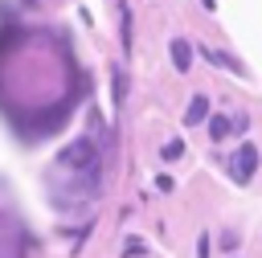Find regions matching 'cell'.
Returning a JSON list of instances; mask_svg holds the SVG:
<instances>
[{
    "instance_id": "1",
    "label": "cell",
    "mask_w": 262,
    "mask_h": 258,
    "mask_svg": "<svg viewBox=\"0 0 262 258\" xmlns=\"http://www.w3.org/2000/svg\"><path fill=\"white\" fill-rule=\"evenodd\" d=\"M66 168H98V152H94V143L90 139H78V143H70L61 156H57Z\"/></svg>"
},
{
    "instance_id": "2",
    "label": "cell",
    "mask_w": 262,
    "mask_h": 258,
    "mask_svg": "<svg viewBox=\"0 0 262 258\" xmlns=\"http://www.w3.org/2000/svg\"><path fill=\"white\" fill-rule=\"evenodd\" d=\"M254 168H258V147H254V143H242L237 156H233V176L246 184V180L254 176Z\"/></svg>"
},
{
    "instance_id": "3",
    "label": "cell",
    "mask_w": 262,
    "mask_h": 258,
    "mask_svg": "<svg viewBox=\"0 0 262 258\" xmlns=\"http://www.w3.org/2000/svg\"><path fill=\"white\" fill-rule=\"evenodd\" d=\"M205 119H209V94H196V98L188 102V111H184V123L196 127V123H205Z\"/></svg>"
},
{
    "instance_id": "4",
    "label": "cell",
    "mask_w": 262,
    "mask_h": 258,
    "mask_svg": "<svg viewBox=\"0 0 262 258\" xmlns=\"http://www.w3.org/2000/svg\"><path fill=\"white\" fill-rule=\"evenodd\" d=\"M172 66H176L180 74H184V70L192 66V45H188L184 37H176V41H172Z\"/></svg>"
},
{
    "instance_id": "5",
    "label": "cell",
    "mask_w": 262,
    "mask_h": 258,
    "mask_svg": "<svg viewBox=\"0 0 262 258\" xmlns=\"http://www.w3.org/2000/svg\"><path fill=\"white\" fill-rule=\"evenodd\" d=\"M196 53H201V57H209L213 66H221V70H233V74H242V66H237L233 57H225V53H217V49H209V45H196Z\"/></svg>"
},
{
    "instance_id": "6",
    "label": "cell",
    "mask_w": 262,
    "mask_h": 258,
    "mask_svg": "<svg viewBox=\"0 0 262 258\" xmlns=\"http://www.w3.org/2000/svg\"><path fill=\"white\" fill-rule=\"evenodd\" d=\"M119 37H123V49H131V8H127V0H119Z\"/></svg>"
},
{
    "instance_id": "7",
    "label": "cell",
    "mask_w": 262,
    "mask_h": 258,
    "mask_svg": "<svg viewBox=\"0 0 262 258\" xmlns=\"http://www.w3.org/2000/svg\"><path fill=\"white\" fill-rule=\"evenodd\" d=\"M209 135H213V139H225V135H229V119H225V115H213V119H209Z\"/></svg>"
},
{
    "instance_id": "8",
    "label": "cell",
    "mask_w": 262,
    "mask_h": 258,
    "mask_svg": "<svg viewBox=\"0 0 262 258\" xmlns=\"http://www.w3.org/2000/svg\"><path fill=\"white\" fill-rule=\"evenodd\" d=\"M111 86H115V106L123 102V90H127V78H123V70H115L111 74Z\"/></svg>"
},
{
    "instance_id": "9",
    "label": "cell",
    "mask_w": 262,
    "mask_h": 258,
    "mask_svg": "<svg viewBox=\"0 0 262 258\" xmlns=\"http://www.w3.org/2000/svg\"><path fill=\"white\" fill-rule=\"evenodd\" d=\"M184 156V139H168L164 143V160H180Z\"/></svg>"
},
{
    "instance_id": "10",
    "label": "cell",
    "mask_w": 262,
    "mask_h": 258,
    "mask_svg": "<svg viewBox=\"0 0 262 258\" xmlns=\"http://www.w3.org/2000/svg\"><path fill=\"white\" fill-rule=\"evenodd\" d=\"M143 250H147V246H143L139 238H131V242H127V258H131V254H143Z\"/></svg>"
},
{
    "instance_id": "11",
    "label": "cell",
    "mask_w": 262,
    "mask_h": 258,
    "mask_svg": "<svg viewBox=\"0 0 262 258\" xmlns=\"http://www.w3.org/2000/svg\"><path fill=\"white\" fill-rule=\"evenodd\" d=\"M196 254H201V258H209V233H201V246H196Z\"/></svg>"
}]
</instances>
